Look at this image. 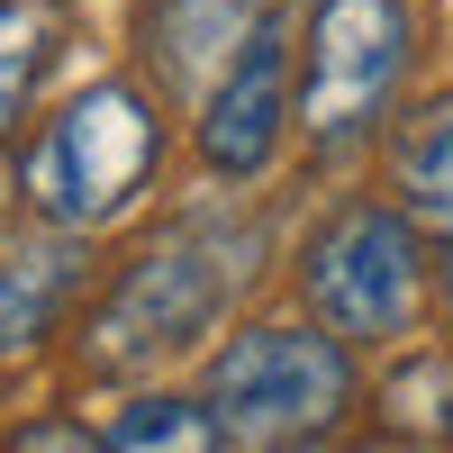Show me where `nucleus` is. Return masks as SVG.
Here are the masks:
<instances>
[{
	"mask_svg": "<svg viewBox=\"0 0 453 453\" xmlns=\"http://www.w3.org/2000/svg\"><path fill=\"white\" fill-rule=\"evenodd\" d=\"M200 408H209L218 444H236V453H326L363 408V372H354L345 335L263 318L209 354Z\"/></svg>",
	"mask_w": 453,
	"mask_h": 453,
	"instance_id": "nucleus-1",
	"label": "nucleus"
},
{
	"mask_svg": "<svg viewBox=\"0 0 453 453\" xmlns=\"http://www.w3.org/2000/svg\"><path fill=\"white\" fill-rule=\"evenodd\" d=\"M155 155H164V119L136 82H91L73 91L36 145L19 155V200L55 226V236H91V226L127 218L155 181Z\"/></svg>",
	"mask_w": 453,
	"mask_h": 453,
	"instance_id": "nucleus-2",
	"label": "nucleus"
},
{
	"mask_svg": "<svg viewBox=\"0 0 453 453\" xmlns=\"http://www.w3.org/2000/svg\"><path fill=\"white\" fill-rule=\"evenodd\" d=\"M299 299L326 335L345 345H399L418 326V299H426V245L408 209L390 200H354L335 209L309 245H299Z\"/></svg>",
	"mask_w": 453,
	"mask_h": 453,
	"instance_id": "nucleus-3",
	"label": "nucleus"
},
{
	"mask_svg": "<svg viewBox=\"0 0 453 453\" xmlns=\"http://www.w3.org/2000/svg\"><path fill=\"white\" fill-rule=\"evenodd\" d=\"M218 318H226V263H218V245L200 226H181V236L145 245L127 273L100 290V309L82 326V363L109 372V381H136V372L191 354Z\"/></svg>",
	"mask_w": 453,
	"mask_h": 453,
	"instance_id": "nucleus-4",
	"label": "nucleus"
},
{
	"mask_svg": "<svg viewBox=\"0 0 453 453\" xmlns=\"http://www.w3.org/2000/svg\"><path fill=\"white\" fill-rule=\"evenodd\" d=\"M408 36H418L408 0H318L309 46H299V109H290L318 155H345L381 127L399 73L418 55Z\"/></svg>",
	"mask_w": 453,
	"mask_h": 453,
	"instance_id": "nucleus-5",
	"label": "nucleus"
},
{
	"mask_svg": "<svg viewBox=\"0 0 453 453\" xmlns=\"http://www.w3.org/2000/svg\"><path fill=\"white\" fill-rule=\"evenodd\" d=\"M281 136H290V36L281 19H263L200 91V164L218 181H254V173H273Z\"/></svg>",
	"mask_w": 453,
	"mask_h": 453,
	"instance_id": "nucleus-6",
	"label": "nucleus"
},
{
	"mask_svg": "<svg viewBox=\"0 0 453 453\" xmlns=\"http://www.w3.org/2000/svg\"><path fill=\"white\" fill-rule=\"evenodd\" d=\"M273 19L263 0H145V64L173 91H200L226 73V55Z\"/></svg>",
	"mask_w": 453,
	"mask_h": 453,
	"instance_id": "nucleus-7",
	"label": "nucleus"
},
{
	"mask_svg": "<svg viewBox=\"0 0 453 453\" xmlns=\"http://www.w3.org/2000/svg\"><path fill=\"white\" fill-rule=\"evenodd\" d=\"M73 290H82V245L73 236H27V245H0V363L36 354L46 335L64 326Z\"/></svg>",
	"mask_w": 453,
	"mask_h": 453,
	"instance_id": "nucleus-8",
	"label": "nucleus"
},
{
	"mask_svg": "<svg viewBox=\"0 0 453 453\" xmlns=\"http://www.w3.org/2000/svg\"><path fill=\"white\" fill-rule=\"evenodd\" d=\"M390 191H399V209H408L418 236H444L453 245V100L418 109V119L399 127V145H390Z\"/></svg>",
	"mask_w": 453,
	"mask_h": 453,
	"instance_id": "nucleus-9",
	"label": "nucleus"
},
{
	"mask_svg": "<svg viewBox=\"0 0 453 453\" xmlns=\"http://www.w3.org/2000/svg\"><path fill=\"white\" fill-rule=\"evenodd\" d=\"M55 55H64V10L55 0H0V145L19 136L36 82L55 73Z\"/></svg>",
	"mask_w": 453,
	"mask_h": 453,
	"instance_id": "nucleus-10",
	"label": "nucleus"
},
{
	"mask_svg": "<svg viewBox=\"0 0 453 453\" xmlns=\"http://www.w3.org/2000/svg\"><path fill=\"white\" fill-rule=\"evenodd\" d=\"M381 435L399 444H453V354H399L390 381H381Z\"/></svg>",
	"mask_w": 453,
	"mask_h": 453,
	"instance_id": "nucleus-11",
	"label": "nucleus"
},
{
	"mask_svg": "<svg viewBox=\"0 0 453 453\" xmlns=\"http://www.w3.org/2000/svg\"><path fill=\"white\" fill-rule=\"evenodd\" d=\"M109 453H218V426L200 399H173V390H136L100 435Z\"/></svg>",
	"mask_w": 453,
	"mask_h": 453,
	"instance_id": "nucleus-12",
	"label": "nucleus"
},
{
	"mask_svg": "<svg viewBox=\"0 0 453 453\" xmlns=\"http://www.w3.org/2000/svg\"><path fill=\"white\" fill-rule=\"evenodd\" d=\"M0 453H109V444H100V426H82V418H64V408H46V418H19L10 435H0Z\"/></svg>",
	"mask_w": 453,
	"mask_h": 453,
	"instance_id": "nucleus-13",
	"label": "nucleus"
},
{
	"mask_svg": "<svg viewBox=\"0 0 453 453\" xmlns=\"http://www.w3.org/2000/svg\"><path fill=\"white\" fill-rule=\"evenodd\" d=\"M345 453H426V444H399V435H372V444H345Z\"/></svg>",
	"mask_w": 453,
	"mask_h": 453,
	"instance_id": "nucleus-14",
	"label": "nucleus"
},
{
	"mask_svg": "<svg viewBox=\"0 0 453 453\" xmlns=\"http://www.w3.org/2000/svg\"><path fill=\"white\" fill-rule=\"evenodd\" d=\"M435 299H444V326H453V254H444V273H435Z\"/></svg>",
	"mask_w": 453,
	"mask_h": 453,
	"instance_id": "nucleus-15",
	"label": "nucleus"
}]
</instances>
